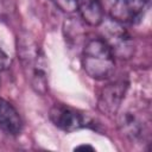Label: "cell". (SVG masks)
Listing matches in <instances>:
<instances>
[{
  "mask_svg": "<svg viewBox=\"0 0 152 152\" xmlns=\"http://www.w3.org/2000/svg\"><path fill=\"white\" fill-rule=\"evenodd\" d=\"M18 55L32 89L45 95L49 91V65L42 49L28 34H23L18 39Z\"/></svg>",
  "mask_w": 152,
  "mask_h": 152,
  "instance_id": "obj_1",
  "label": "cell"
},
{
  "mask_svg": "<svg viewBox=\"0 0 152 152\" xmlns=\"http://www.w3.org/2000/svg\"><path fill=\"white\" fill-rule=\"evenodd\" d=\"M147 2L148 0H114L109 15L118 23H135L142 17Z\"/></svg>",
  "mask_w": 152,
  "mask_h": 152,
  "instance_id": "obj_5",
  "label": "cell"
},
{
  "mask_svg": "<svg viewBox=\"0 0 152 152\" xmlns=\"http://www.w3.org/2000/svg\"><path fill=\"white\" fill-rule=\"evenodd\" d=\"M118 126L125 138L134 142L147 140L150 135L148 124L134 112H125L119 116Z\"/></svg>",
  "mask_w": 152,
  "mask_h": 152,
  "instance_id": "obj_6",
  "label": "cell"
},
{
  "mask_svg": "<svg viewBox=\"0 0 152 152\" xmlns=\"http://www.w3.org/2000/svg\"><path fill=\"white\" fill-rule=\"evenodd\" d=\"M53 4L65 13H74L77 11V0H52Z\"/></svg>",
  "mask_w": 152,
  "mask_h": 152,
  "instance_id": "obj_9",
  "label": "cell"
},
{
  "mask_svg": "<svg viewBox=\"0 0 152 152\" xmlns=\"http://www.w3.org/2000/svg\"><path fill=\"white\" fill-rule=\"evenodd\" d=\"M0 127L5 132L13 135L19 134L23 128V121L19 113L10 102H7L1 97H0Z\"/></svg>",
  "mask_w": 152,
  "mask_h": 152,
  "instance_id": "obj_7",
  "label": "cell"
},
{
  "mask_svg": "<svg viewBox=\"0 0 152 152\" xmlns=\"http://www.w3.org/2000/svg\"><path fill=\"white\" fill-rule=\"evenodd\" d=\"M82 68L88 76L95 80H106L115 69L114 53L102 38L89 39L82 51Z\"/></svg>",
  "mask_w": 152,
  "mask_h": 152,
  "instance_id": "obj_2",
  "label": "cell"
},
{
  "mask_svg": "<svg viewBox=\"0 0 152 152\" xmlns=\"http://www.w3.org/2000/svg\"><path fill=\"white\" fill-rule=\"evenodd\" d=\"M77 11L82 20L90 26H97L103 21L101 0H77Z\"/></svg>",
  "mask_w": 152,
  "mask_h": 152,
  "instance_id": "obj_8",
  "label": "cell"
},
{
  "mask_svg": "<svg viewBox=\"0 0 152 152\" xmlns=\"http://www.w3.org/2000/svg\"><path fill=\"white\" fill-rule=\"evenodd\" d=\"M128 88V82L120 80L106 86L97 99V108L101 113L106 115H114L118 113L125 94Z\"/></svg>",
  "mask_w": 152,
  "mask_h": 152,
  "instance_id": "obj_4",
  "label": "cell"
},
{
  "mask_svg": "<svg viewBox=\"0 0 152 152\" xmlns=\"http://www.w3.org/2000/svg\"><path fill=\"white\" fill-rule=\"evenodd\" d=\"M49 118L57 128L64 132H74L93 125L91 119L87 114L62 103H56L51 107Z\"/></svg>",
  "mask_w": 152,
  "mask_h": 152,
  "instance_id": "obj_3",
  "label": "cell"
},
{
  "mask_svg": "<svg viewBox=\"0 0 152 152\" xmlns=\"http://www.w3.org/2000/svg\"><path fill=\"white\" fill-rule=\"evenodd\" d=\"M11 64V58L8 57V55L0 48V71L5 70L6 68H8V65Z\"/></svg>",
  "mask_w": 152,
  "mask_h": 152,
  "instance_id": "obj_10",
  "label": "cell"
}]
</instances>
